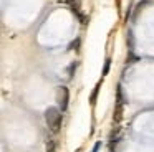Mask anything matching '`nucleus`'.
<instances>
[{
	"label": "nucleus",
	"mask_w": 154,
	"mask_h": 152,
	"mask_svg": "<svg viewBox=\"0 0 154 152\" xmlns=\"http://www.w3.org/2000/svg\"><path fill=\"white\" fill-rule=\"evenodd\" d=\"M61 119H63V116H61L60 109L58 108H48L47 111H45V121H47L48 127H50L51 132H58L61 127Z\"/></svg>",
	"instance_id": "1"
},
{
	"label": "nucleus",
	"mask_w": 154,
	"mask_h": 152,
	"mask_svg": "<svg viewBox=\"0 0 154 152\" xmlns=\"http://www.w3.org/2000/svg\"><path fill=\"white\" fill-rule=\"evenodd\" d=\"M57 102L60 106L61 112L68 109V102H70V89L66 86H58L57 88Z\"/></svg>",
	"instance_id": "2"
},
{
	"label": "nucleus",
	"mask_w": 154,
	"mask_h": 152,
	"mask_svg": "<svg viewBox=\"0 0 154 152\" xmlns=\"http://www.w3.org/2000/svg\"><path fill=\"white\" fill-rule=\"evenodd\" d=\"M121 117H123V98H121V88H118V99H116V109H114V116H113V121L119 122Z\"/></svg>",
	"instance_id": "3"
},
{
	"label": "nucleus",
	"mask_w": 154,
	"mask_h": 152,
	"mask_svg": "<svg viewBox=\"0 0 154 152\" xmlns=\"http://www.w3.org/2000/svg\"><path fill=\"white\" fill-rule=\"evenodd\" d=\"M100 86H101V83H98V84L94 86L93 93H91V98H90V102H91V106H94V104H96V98H98V91H100Z\"/></svg>",
	"instance_id": "4"
},
{
	"label": "nucleus",
	"mask_w": 154,
	"mask_h": 152,
	"mask_svg": "<svg viewBox=\"0 0 154 152\" xmlns=\"http://www.w3.org/2000/svg\"><path fill=\"white\" fill-rule=\"evenodd\" d=\"M76 66H78V63H76V61H73V63L70 65V68H68V78H70V79H73L75 71H76Z\"/></svg>",
	"instance_id": "5"
},
{
	"label": "nucleus",
	"mask_w": 154,
	"mask_h": 152,
	"mask_svg": "<svg viewBox=\"0 0 154 152\" xmlns=\"http://www.w3.org/2000/svg\"><path fill=\"white\" fill-rule=\"evenodd\" d=\"M109 66H111V59L108 58L106 61H104V68H103V73H101V78H104V76L109 73Z\"/></svg>",
	"instance_id": "6"
},
{
	"label": "nucleus",
	"mask_w": 154,
	"mask_h": 152,
	"mask_svg": "<svg viewBox=\"0 0 154 152\" xmlns=\"http://www.w3.org/2000/svg\"><path fill=\"white\" fill-rule=\"evenodd\" d=\"M80 43H81V40H80V38H76L75 41H71V43H70L68 50H75V51H78V48H80Z\"/></svg>",
	"instance_id": "7"
},
{
	"label": "nucleus",
	"mask_w": 154,
	"mask_h": 152,
	"mask_svg": "<svg viewBox=\"0 0 154 152\" xmlns=\"http://www.w3.org/2000/svg\"><path fill=\"white\" fill-rule=\"evenodd\" d=\"M100 145H101V142H96V144H94V147H93V152H98V150H100Z\"/></svg>",
	"instance_id": "8"
}]
</instances>
